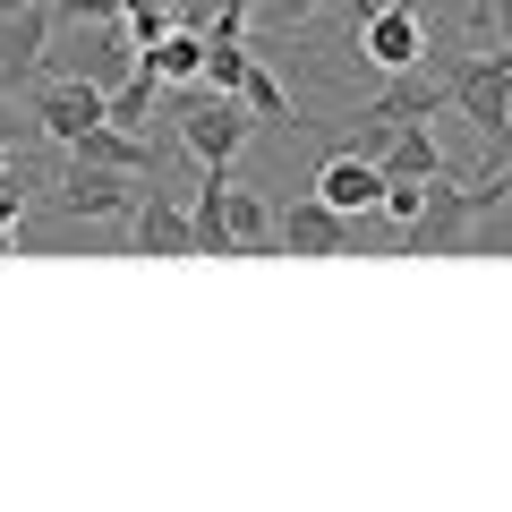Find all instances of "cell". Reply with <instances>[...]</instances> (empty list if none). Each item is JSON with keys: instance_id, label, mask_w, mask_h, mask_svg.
Here are the masks:
<instances>
[{"instance_id": "obj_6", "label": "cell", "mask_w": 512, "mask_h": 512, "mask_svg": "<svg viewBox=\"0 0 512 512\" xmlns=\"http://www.w3.org/2000/svg\"><path fill=\"white\" fill-rule=\"evenodd\" d=\"M470 214H478L470 180H427V205H419V222H402V248L393 256H461Z\"/></svg>"}, {"instance_id": "obj_18", "label": "cell", "mask_w": 512, "mask_h": 512, "mask_svg": "<svg viewBox=\"0 0 512 512\" xmlns=\"http://www.w3.org/2000/svg\"><path fill=\"white\" fill-rule=\"evenodd\" d=\"M239 94H248V111H256V120H265V128H308V120H299V103H291V94H282V77L248 69V86H239Z\"/></svg>"}, {"instance_id": "obj_13", "label": "cell", "mask_w": 512, "mask_h": 512, "mask_svg": "<svg viewBox=\"0 0 512 512\" xmlns=\"http://www.w3.org/2000/svg\"><path fill=\"white\" fill-rule=\"evenodd\" d=\"M316 197L325 205H342V214H384V171L367 163V154H333L325 171H316Z\"/></svg>"}, {"instance_id": "obj_15", "label": "cell", "mask_w": 512, "mask_h": 512, "mask_svg": "<svg viewBox=\"0 0 512 512\" xmlns=\"http://www.w3.org/2000/svg\"><path fill=\"white\" fill-rule=\"evenodd\" d=\"M69 154H86V163H111V171H137V180H163L154 146H137V128H120V120H103L86 146H69Z\"/></svg>"}, {"instance_id": "obj_14", "label": "cell", "mask_w": 512, "mask_h": 512, "mask_svg": "<svg viewBox=\"0 0 512 512\" xmlns=\"http://www.w3.org/2000/svg\"><path fill=\"white\" fill-rule=\"evenodd\" d=\"M376 171L384 180H444V154H436V128L427 120H402L393 137H384V154H376Z\"/></svg>"}, {"instance_id": "obj_23", "label": "cell", "mask_w": 512, "mask_h": 512, "mask_svg": "<svg viewBox=\"0 0 512 512\" xmlns=\"http://www.w3.org/2000/svg\"><path fill=\"white\" fill-rule=\"evenodd\" d=\"M60 9V26H77V18H120V0H52Z\"/></svg>"}, {"instance_id": "obj_25", "label": "cell", "mask_w": 512, "mask_h": 512, "mask_svg": "<svg viewBox=\"0 0 512 512\" xmlns=\"http://www.w3.org/2000/svg\"><path fill=\"white\" fill-rule=\"evenodd\" d=\"M0 146H18V86L0 77Z\"/></svg>"}, {"instance_id": "obj_9", "label": "cell", "mask_w": 512, "mask_h": 512, "mask_svg": "<svg viewBox=\"0 0 512 512\" xmlns=\"http://www.w3.org/2000/svg\"><path fill=\"white\" fill-rule=\"evenodd\" d=\"M367 120H384V128H402V120H436V111H453V86H444V69H393V86L376 94V103H359Z\"/></svg>"}, {"instance_id": "obj_16", "label": "cell", "mask_w": 512, "mask_h": 512, "mask_svg": "<svg viewBox=\"0 0 512 512\" xmlns=\"http://www.w3.org/2000/svg\"><path fill=\"white\" fill-rule=\"evenodd\" d=\"M146 60L171 77V86H205V26H197V18H180V26H171V35L154 43Z\"/></svg>"}, {"instance_id": "obj_28", "label": "cell", "mask_w": 512, "mask_h": 512, "mask_svg": "<svg viewBox=\"0 0 512 512\" xmlns=\"http://www.w3.org/2000/svg\"><path fill=\"white\" fill-rule=\"evenodd\" d=\"M487 180H495V188H504V197H512V180H504V171H487Z\"/></svg>"}, {"instance_id": "obj_7", "label": "cell", "mask_w": 512, "mask_h": 512, "mask_svg": "<svg viewBox=\"0 0 512 512\" xmlns=\"http://www.w3.org/2000/svg\"><path fill=\"white\" fill-rule=\"evenodd\" d=\"M359 60L367 69H419L427 60V18H419V0H384V9H367L359 26Z\"/></svg>"}, {"instance_id": "obj_22", "label": "cell", "mask_w": 512, "mask_h": 512, "mask_svg": "<svg viewBox=\"0 0 512 512\" xmlns=\"http://www.w3.org/2000/svg\"><path fill=\"white\" fill-rule=\"evenodd\" d=\"M419 205H427V180H384V214L393 222H419Z\"/></svg>"}, {"instance_id": "obj_27", "label": "cell", "mask_w": 512, "mask_h": 512, "mask_svg": "<svg viewBox=\"0 0 512 512\" xmlns=\"http://www.w3.org/2000/svg\"><path fill=\"white\" fill-rule=\"evenodd\" d=\"M18 9H35V0H0V18H18Z\"/></svg>"}, {"instance_id": "obj_10", "label": "cell", "mask_w": 512, "mask_h": 512, "mask_svg": "<svg viewBox=\"0 0 512 512\" xmlns=\"http://www.w3.org/2000/svg\"><path fill=\"white\" fill-rule=\"evenodd\" d=\"M350 239H359V214H342V205H325V197L282 205V248L291 256H342Z\"/></svg>"}, {"instance_id": "obj_5", "label": "cell", "mask_w": 512, "mask_h": 512, "mask_svg": "<svg viewBox=\"0 0 512 512\" xmlns=\"http://www.w3.org/2000/svg\"><path fill=\"white\" fill-rule=\"evenodd\" d=\"M146 60V43L128 35V18H77L69 52H60V77H94V86H128Z\"/></svg>"}, {"instance_id": "obj_17", "label": "cell", "mask_w": 512, "mask_h": 512, "mask_svg": "<svg viewBox=\"0 0 512 512\" xmlns=\"http://www.w3.org/2000/svg\"><path fill=\"white\" fill-rule=\"evenodd\" d=\"M163 94H171V77L154 69V60H137V77H128V86H111V120H120V128H146V111L163 103Z\"/></svg>"}, {"instance_id": "obj_26", "label": "cell", "mask_w": 512, "mask_h": 512, "mask_svg": "<svg viewBox=\"0 0 512 512\" xmlns=\"http://www.w3.org/2000/svg\"><path fill=\"white\" fill-rule=\"evenodd\" d=\"M316 9H325V0H274V18H282V26H299V18H316Z\"/></svg>"}, {"instance_id": "obj_19", "label": "cell", "mask_w": 512, "mask_h": 512, "mask_svg": "<svg viewBox=\"0 0 512 512\" xmlns=\"http://www.w3.org/2000/svg\"><path fill=\"white\" fill-rule=\"evenodd\" d=\"M461 256H512V197H504V205H478V214H470Z\"/></svg>"}, {"instance_id": "obj_24", "label": "cell", "mask_w": 512, "mask_h": 512, "mask_svg": "<svg viewBox=\"0 0 512 512\" xmlns=\"http://www.w3.org/2000/svg\"><path fill=\"white\" fill-rule=\"evenodd\" d=\"M478 18H487V26H495V43L512 52V0H478Z\"/></svg>"}, {"instance_id": "obj_20", "label": "cell", "mask_w": 512, "mask_h": 512, "mask_svg": "<svg viewBox=\"0 0 512 512\" xmlns=\"http://www.w3.org/2000/svg\"><path fill=\"white\" fill-rule=\"evenodd\" d=\"M120 18H128V35H137V43L154 52V43H163L171 26H180V0H120Z\"/></svg>"}, {"instance_id": "obj_4", "label": "cell", "mask_w": 512, "mask_h": 512, "mask_svg": "<svg viewBox=\"0 0 512 512\" xmlns=\"http://www.w3.org/2000/svg\"><path fill=\"white\" fill-rule=\"evenodd\" d=\"M26 111H35V128L52 146H86L94 128L111 120V86H94V77H35Z\"/></svg>"}, {"instance_id": "obj_3", "label": "cell", "mask_w": 512, "mask_h": 512, "mask_svg": "<svg viewBox=\"0 0 512 512\" xmlns=\"http://www.w3.org/2000/svg\"><path fill=\"white\" fill-rule=\"evenodd\" d=\"M256 128H265V120L248 111V94H214V86H205V94H180V146L197 154V163H222V171H231V154L248 146Z\"/></svg>"}, {"instance_id": "obj_12", "label": "cell", "mask_w": 512, "mask_h": 512, "mask_svg": "<svg viewBox=\"0 0 512 512\" xmlns=\"http://www.w3.org/2000/svg\"><path fill=\"white\" fill-rule=\"evenodd\" d=\"M214 180H222V231L239 239V256H282V214L274 205L256 197V188H239L222 163H214Z\"/></svg>"}, {"instance_id": "obj_11", "label": "cell", "mask_w": 512, "mask_h": 512, "mask_svg": "<svg viewBox=\"0 0 512 512\" xmlns=\"http://www.w3.org/2000/svg\"><path fill=\"white\" fill-rule=\"evenodd\" d=\"M52 26H60V9H52V0L18 9V18H0V77H9V86H35V77H43V52H52Z\"/></svg>"}, {"instance_id": "obj_8", "label": "cell", "mask_w": 512, "mask_h": 512, "mask_svg": "<svg viewBox=\"0 0 512 512\" xmlns=\"http://www.w3.org/2000/svg\"><path fill=\"white\" fill-rule=\"evenodd\" d=\"M128 256H197V214L163 180H146L137 214H128Z\"/></svg>"}, {"instance_id": "obj_21", "label": "cell", "mask_w": 512, "mask_h": 512, "mask_svg": "<svg viewBox=\"0 0 512 512\" xmlns=\"http://www.w3.org/2000/svg\"><path fill=\"white\" fill-rule=\"evenodd\" d=\"M35 188H43V180H35L26 163L0 180V256H9V239H18V214H26V197H35Z\"/></svg>"}, {"instance_id": "obj_2", "label": "cell", "mask_w": 512, "mask_h": 512, "mask_svg": "<svg viewBox=\"0 0 512 512\" xmlns=\"http://www.w3.org/2000/svg\"><path fill=\"white\" fill-rule=\"evenodd\" d=\"M137 197H146L137 171L86 163V154H69V171L43 180V214H60V222H128V214H137Z\"/></svg>"}, {"instance_id": "obj_1", "label": "cell", "mask_w": 512, "mask_h": 512, "mask_svg": "<svg viewBox=\"0 0 512 512\" xmlns=\"http://www.w3.org/2000/svg\"><path fill=\"white\" fill-rule=\"evenodd\" d=\"M436 69L453 86V111L487 137V154L512 163V52H444Z\"/></svg>"}]
</instances>
